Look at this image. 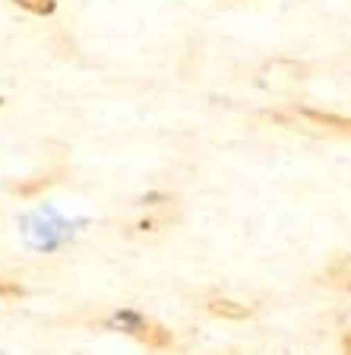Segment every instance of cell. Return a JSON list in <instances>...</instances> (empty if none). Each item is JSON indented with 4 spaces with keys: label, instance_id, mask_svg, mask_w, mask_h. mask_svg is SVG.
<instances>
[{
    "label": "cell",
    "instance_id": "6da1fadb",
    "mask_svg": "<svg viewBox=\"0 0 351 355\" xmlns=\"http://www.w3.org/2000/svg\"><path fill=\"white\" fill-rule=\"evenodd\" d=\"M22 232H26V241L35 251H54L57 244L70 238V222L60 219L51 207H42L22 219Z\"/></svg>",
    "mask_w": 351,
    "mask_h": 355
},
{
    "label": "cell",
    "instance_id": "7a4b0ae2",
    "mask_svg": "<svg viewBox=\"0 0 351 355\" xmlns=\"http://www.w3.org/2000/svg\"><path fill=\"white\" fill-rule=\"evenodd\" d=\"M108 327L111 330H120V333H130V336H136L139 343H146L149 349H171L174 346V336H171L161 324H155L152 318L139 314V311H117Z\"/></svg>",
    "mask_w": 351,
    "mask_h": 355
},
{
    "label": "cell",
    "instance_id": "3957f363",
    "mask_svg": "<svg viewBox=\"0 0 351 355\" xmlns=\"http://www.w3.org/2000/svg\"><path fill=\"white\" fill-rule=\"evenodd\" d=\"M209 311H213V314H219V318H231V320L247 318V314H250V308L231 302V298H209Z\"/></svg>",
    "mask_w": 351,
    "mask_h": 355
},
{
    "label": "cell",
    "instance_id": "277c9868",
    "mask_svg": "<svg viewBox=\"0 0 351 355\" xmlns=\"http://www.w3.org/2000/svg\"><path fill=\"white\" fill-rule=\"evenodd\" d=\"M13 3H19L22 10H29V13H38V16L54 13V7H57V0H13Z\"/></svg>",
    "mask_w": 351,
    "mask_h": 355
},
{
    "label": "cell",
    "instance_id": "5b68a950",
    "mask_svg": "<svg viewBox=\"0 0 351 355\" xmlns=\"http://www.w3.org/2000/svg\"><path fill=\"white\" fill-rule=\"evenodd\" d=\"M19 295H22V286H16L10 279H0V298H19Z\"/></svg>",
    "mask_w": 351,
    "mask_h": 355
},
{
    "label": "cell",
    "instance_id": "8992f818",
    "mask_svg": "<svg viewBox=\"0 0 351 355\" xmlns=\"http://www.w3.org/2000/svg\"><path fill=\"white\" fill-rule=\"evenodd\" d=\"M342 349H345V355H351V336H345V343H342Z\"/></svg>",
    "mask_w": 351,
    "mask_h": 355
}]
</instances>
